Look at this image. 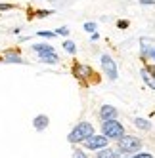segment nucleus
<instances>
[{"instance_id": "1", "label": "nucleus", "mask_w": 155, "mask_h": 158, "mask_svg": "<svg viewBox=\"0 0 155 158\" xmlns=\"http://www.w3.org/2000/svg\"><path fill=\"white\" fill-rule=\"evenodd\" d=\"M94 133H96V131H94L92 122L82 120V122H79V124H77V126L69 131L67 141H69L71 145H82V141L88 139V137H90V135H94Z\"/></svg>"}, {"instance_id": "2", "label": "nucleus", "mask_w": 155, "mask_h": 158, "mask_svg": "<svg viewBox=\"0 0 155 158\" xmlns=\"http://www.w3.org/2000/svg\"><path fill=\"white\" fill-rule=\"evenodd\" d=\"M142 147H144V143H142L140 137H136V135L125 133L121 139H117V151H119L121 154H126V156L134 154V152H140Z\"/></svg>"}, {"instance_id": "3", "label": "nucleus", "mask_w": 155, "mask_h": 158, "mask_svg": "<svg viewBox=\"0 0 155 158\" xmlns=\"http://www.w3.org/2000/svg\"><path fill=\"white\" fill-rule=\"evenodd\" d=\"M102 133L105 135L109 141H117V139L123 137L126 131H125V126L117 118V120H105V122H102Z\"/></svg>"}, {"instance_id": "4", "label": "nucleus", "mask_w": 155, "mask_h": 158, "mask_svg": "<svg viewBox=\"0 0 155 158\" xmlns=\"http://www.w3.org/2000/svg\"><path fill=\"white\" fill-rule=\"evenodd\" d=\"M100 65H102V73L107 76V80L115 82L119 78V69H117V61L111 57L109 53H102L100 55Z\"/></svg>"}, {"instance_id": "5", "label": "nucleus", "mask_w": 155, "mask_h": 158, "mask_svg": "<svg viewBox=\"0 0 155 158\" xmlns=\"http://www.w3.org/2000/svg\"><path fill=\"white\" fill-rule=\"evenodd\" d=\"M105 147H109V139L105 137L104 133H94V135H90L88 139H84L82 141V149L84 151H92V152H96V151H100V149H105Z\"/></svg>"}, {"instance_id": "6", "label": "nucleus", "mask_w": 155, "mask_h": 158, "mask_svg": "<svg viewBox=\"0 0 155 158\" xmlns=\"http://www.w3.org/2000/svg\"><path fill=\"white\" fill-rule=\"evenodd\" d=\"M71 73H73V76H75L79 82H88V80H90V78L94 76L92 67H90V65H86V63H81V61L73 63Z\"/></svg>"}, {"instance_id": "7", "label": "nucleus", "mask_w": 155, "mask_h": 158, "mask_svg": "<svg viewBox=\"0 0 155 158\" xmlns=\"http://www.w3.org/2000/svg\"><path fill=\"white\" fill-rule=\"evenodd\" d=\"M98 114H100V120H102V122H105V120H117L119 118V110L113 105H102Z\"/></svg>"}, {"instance_id": "8", "label": "nucleus", "mask_w": 155, "mask_h": 158, "mask_svg": "<svg viewBox=\"0 0 155 158\" xmlns=\"http://www.w3.org/2000/svg\"><path fill=\"white\" fill-rule=\"evenodd\" d=\"M50 126V118L46 114H37L35 118H33V128H35L37 131H44Z\"/></svg>"}, {"instance_id": "9", "label": "nucleus", "mask_w": 155, "mask_h": 158, "mask_svg": "<svg viewBox=\"0 0 155 158\" xmlns=\"http://www.w3.org/2000/svg\"><path fill=\"white\" fill-rule=\"evenodd\" d=\"M2 59H4V63H19V65H23V63H27L21 55L17 53V52H14V50H8V52H4V55H2Z\"/></svg>"}, {"instance_id": "10", "label": "nucleus", "mask_w": 155, "mask_h": 158, "mask_svg": "<svg viewBox=\"0 0 155 158\" xmlns=\"http://www.w3.org/2000/svg\"><path fill=\"white\" fill-rule=\"evenodd\" d=\"M140 76H142V80H144V84H146L149 89H153L155 92V76L146 69V67H142V71H140Z\"/></svg>"}, {"instance_id": "11", "label": "nucleus", "mask_w": 155, "mask_h": 158, "mask_svg": "<svg viewBox=\"0 0 155 158\" xmlns=\"http://www.w3.org/2000/svg\"><path fill=\"white\" fill-rule=\"evenodd\" d=\"M119 156H121V152L117 149H111V147L96 151V158H119Z\"/></svg>"}, {"instance_id": "12", "label": "nucleus", "mask_w": 155, "mask_h": 158, "mask_svg": "<svg viewBox=\"0 0 155 158\" xmlns=\"http://www.w3.org/2000/svg\"><path fill=\"white\" fill-rule=\"evenodd\" d=\"M31 50L35 52V53H38V55L56 52V50H54V46H50V44H46V42H38V44H33V46H31Z\"/></svg>"}, {"instance_id": "13", "label": "nucleus", "mask_w": 155, "mask_h": 158, "mask_svg": "<svg viewBox=\"0 0 155 158\" xmlns=\"http://www.w3.org/2000/svg\"><path fill=\"white\" fill-rule=\"evenodd\" d=\"M38 61L40 63H46V65H58L60 63V55L56 52H52V53H42L38 55Z\"/></svg>"}, {"instance_id": "14", "label": "nucleus", "mask_w": 155, "mask_h": 158, "mask_svg": "<svg viewBox=\"0 0 155 158\" xmlns=\"http://www.w3.org/2000/svg\"><path fill=\"white\" fill-rule=\"evenodd\" d=\"M132 124H134L138 130H142V131H149V130L153 128V124H151L148 118H142V116H136L134 120H132Z\"/></svg>"}, {"instance_id": "15", "label": "nucleus", "mask_w": 155, "mask_h": 158, "mask_svg": "<svg viewBox=\"0 0 155 158\" xmlns=\"http://www.w3.org/2000/svg\"><path fill=\"white\" fill-rule=\"evenodd\" d=\"M149 50H151L149 40L142 36L140 38V55H142V59H149Z\"/></svg>"}, {"instance_id": "16", "label": "nucleus", "mask_w": 155, "mask_h": 158, "mask_svg": "<svg viewBox=\"0 0 155 158\" xmlns=\"http://www.w3.org/2000/svg\"><path fill=\"white\" fill-rule=\"evenodd\" d=\"M63 50L67 52V53H71V55H75V53H77V44H75L73 40H65V42H63Z\"/></svg>"}, {"instance_id": "17", "label": "nucleus", "mask_w": 155, "mask_h": 158, "mask_svg": "<svg viewBox=\"0 0 155 158\" xmlns=\"http://www.w3.org/2000/svg\"><path fill=\"white\" fill-rule=\"evenodd\" d=\"M73 158H88V154H86L84 149H79V147H75V149H73Z\"/></svg>"}, {"instance_id": "18", "label": "nucleus", "mask_w": 155, "mask_h": 158, "mask_svg": "<svg viewBox=\"0 0 155 158\" xmlns=\"http://www.w3.org/2000/svg\"><path fill=\"white\" fill-rule=\"evenodd\" d=\"M52 14H54L52 10H35V17H40V19L48 17V15H52Z\"/></svg>"}, {"instance_id": "19", "label": "nucleus", "mask_w": 155, "mask_h": 158, "mask_svg": "<svg viewBox=\"0 0 155 158\" xmlns=\"http://www.w3.org/2000/svg\"><path fill=\"white\" fill-rule=\"evenodd\" d=\"M37 36H42V38H56L58 35H56L54 31H38Z\"/></svg>"}, {"instance_id": "20", "label": "nucleus", "mask_w": 155, "mask_h": 158, "mask_svg": "<svg viewBox=\"0 0 155 158\" xmlns=\"http://www.w3.org/2000/svg\"><path fill=\"white\" fill-rule=\"evenodd\" d=\"M96 29H98V25L94 23V21H86V23H84V31L90 32V35H92V32H96Z\"/></svg>"}, {"instance_id": "21", "label": "nucleus", "mask_w": 155, "mask_h": 158, "mask_svg": "<svg viewBox=\"0 0 155 158\" xmlns=\"http://www.w3.org/2000/svg\"><path fill=\"white\" fill-rule=\"evenodd\" d=\"M126 158H155L151 152H134V154H130V156H126Z\"/></svg>"}, {"instance_id": "22", "label": "nucleus", "mask_w": 155, "mask_h": 158, "mask_svg": "<svg viewBox=\"0 0 155 158\" xmlns=\"http://www.w3.org/2000/svg\"><path fill=\"white\" fill-rule=\"evenodd\" d=\"M128 27H130V21H128V19H119V21H117V29L125 31V29H128Z\"/></svg>"}, {"instance_id": "23", "label": "nucleus", "mask_w": 155, "mask_h": 158, "mask_svg": "<svg viewBox=\"0 0 155 158\" xmlns=\"http://www.w3.org/2000/svg\"><path fill=\"white\" fill-rule=\"evenodd\" d=\"M54 32H56L58 36H69V27H58Z\"/></svg>"}, {"instance_id": "24", "label": "nucleus", "mask_w": 155, "mask_h": 158, "mask_svg": "<svg viewBox=\"0 0 155 158\" xmlns=\"http://www.w3.org/2000/svg\"><path fill=\"white\" fill-rule=\"evenodd\" d=\"M10 10H14V4H2V2H0V12H10Z\"/></svg>"}, {"instance_id": "25", "label": "nucleus", "mask_w": 155, "mask_h": 158, "mask_svg": "<svg viewBox=\"0 0 155 158\" xmlns=\"http://www.w3.org/2000/svg\"><path fill=\"white\" fill-rule=\"evenodd\" d=\"M142 6H155V0H138Z\"/></svg>"}, {"instance_id": "26", "label": "nucleus", "mask_w": 155, "mask_h": 158, "mask_svg": "<svg viewBox=\"0 0 155 158\" xmlns=\"http://www.w3.org/2000/svg\"><path fill=\"white\" fill-rule=\"evenodd\" d=\"M146 69H148V71H149V73L155 76V63H149V65H146Z\"/></svg>"}, {"instance_id": "27", "label": "nucleus", "mask_w": 155, "mask_h": 158, "mask_svg": "<svg viewBox=\"0 0 155 158\" xmlns=\"http://www.w3.org/2000/svg\"><path fill=\"white\" fill-rule=\"evenodd\" d=\"M90 40H92V42H98V40H100V35H98V32H92V35H90Z\"/></svg>"}, {"instance_id": "28", "label": "nucleus", "mask_w": 155, "mask_h": 158, "mask_svg": "<svg viewBox=\"0 0 155 158\" xmlns=\"http://www.w3.org/2000/svg\"><path fill=\"white\" fill-rule=\"evenodd\" d=\"M149 59L155 61V46H151V50H149Z\"/></svg>"}]
</instances>
